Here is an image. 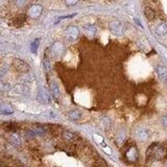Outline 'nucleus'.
Instances as JSON below:
<instances>
[{
	"label": "nucleus",
	"mask_w": 167,
	"mask_h": 167,
	"mask_svg": "<svg viewBox=\"0 0 167 167\" xmlns=\"http://www.w3.org/2000/svg\"><path fill=\"white\" fill-rule=\"evenodd\" d=\"M76 16V14H71V15H67V16H61V17H58L56 20L55 21V24H58L60 23L61 21L63 20H66V19H70V18H73V17Z\"/></svg>",
	"instance_id": "nucleus-21"
},
{
	"label": "nucleus",
	"mask_w": 167,
	"mask_h": 167,
	"mask_svg": "<svg viewBox=\"0 0 167 167\" xmlns=\"http://www.w3.org/2000/svg\"><path fill=\"white\" fill-rule=\"evenodd\" d=\"M13 91L16 94H28L29 88L25 84H18L13 88Z\"/></svg>",
	"instance_id": "nucleus-10"
},
{
	"label": "nucleus",
	"mask_w": 167,
	"mask_h": 167,
	"mask_svg": "<svg viewBox=\"0 0 167 167\" xmlns=\"http://www.w3.org/2000/svg\"><path fill=\"white\" fill-rule=\"evenodd\" d=\"M156 72L161 80H166L167 78V67H165V66L158 65L156 68Z\"/></svg>",
	"instance_id": "nucleus-14"
},
{
	"label": "nucleus",
	"mask_w": 167,
	"mask_h": 167,
	"mask_svg": "<svg viewBox=\"0 0 167 167\" xmlns=\"http://www.w3.org/2000/svg\"><path fill=\"white\" fill-rule=\"evenodd\" d=\"M83 114L80 111H78V110H71V111L68 112L67 114V117L68 119L72 120V121H77V120H80L82 118Z\"/></svg>",
	"instance_id": "nucleus-12"
},
{
	"label": "nucleus",
	"mask_w": 167,
	"mask_h": 167,
	"mask_svg": "<svg viewBox=\"0 0 167 167\" xmlns=\"http://www.w3.org/2000/svg\"><path fill=\"white\" fill-rule=\"evenodd\" d=\"M138 149H137L136 146H131L129 149H126L125 151V158L127 159L130 162H136L138 160Z\"/></svg>",
	"instance_id": "nucleus-6"
},
{
	"label": "nucleus",
	"mask_w": 167,
	"mask_h": 167,
	"mask_svg": "<svg viewBox=\"0 0 167 167\" xmlns=\"http://www.w3.org/2000/svg\"><path fill=\"white\" fill-rule=\"evenodd\" d=\"M166 157H167V149L158 143L151 144V145L148 147V149H147V153H146L147 160L157 159V160L161 161V160H164Z\"/></svg>",
	"instance_id": "nucleus-1"
},
{
	"label": "nucleus",
	"mask_w": 167,
	"mask_h": 167,
	"mask_svg": "<svg viewBox=\"0 0 167 167\" xmlns=\"http://www.w3.org/2000/svg\"><path fill=\"white\" fill-rule=\"evenodd\" d=\"M85 29L89 34H91V35H95V34H96V31H97V28L95 27L94 25H92V24H88V25H86Z\"/></svg>",
	"instance_id": "nucleus-22"
},
{
	"label": "nucleus",
	"mask_w": 167,
	"mask_h": 167,
	"mask_svg": "<svg viewBox=\"0 0 167 167\" xmlns=\"http://www.w3.org/2000/svg\"><path fill=\"white\" fill-rule=\"evenodd\" d=\"M50 91H51V94H52V96L55 99L58 100L59 98L61 96V92H60V89H59V86L58 84L55 82H52L50 85Z\"/></svg>",
	"instance_id": "nucleus-15"
},
{
	"label": "nucleus",
	"mask_w": 167,
	"mask_h": 167,
	"mask_svg": "<svg viewBox=\"0 0 167 167\" xmlns=\"http://www.w3.org/2000/svg\"><path fill=\"white\" fill-rule=\"evenodd\" d=\"M63 138L67 142H74L78 137L76 136V134H74V133L65 131V132H63Z\"/></svg>",
	"instance_id": "nucleus-17"
},
{
	"label": "nucleus",
	"mask_w": 167,
	"mask_h": 167,
	"mask_svg": "<svg viewBox=\"0 0 167 167\" xmlns=\"http://www.w3.org/2000/svg\"><path fill=\"white\" fill-rule=\"evenodd\" d=\"M78 35H80V30L76 26H69L67 29H66V38H67L68 41L73 42L77 39Z\"/></svg>",
	"instance_id": "nucleus-5"
},
{
	"label": "nucleus",
	"mask_w": 167,
	"mask_h": 167,
	"mask_svg": "<svg viewBox=\"0 0 167 167\" xmlns=\"http://www.w3.org/2000/svg\"><path fill=\"white\" fill-rule=\"evenodd\" d=\"M144 15H145L146 19L148 21H154L155 19H156V13H155V11L153 9H151V7H145V9H144Z\"/></svg>",
	"instance_id": "nucleus-18"
},
{
	"label": "nucleus",
	"mask_w": 167,
	"mask_h": 167,
	"mask_svg": "<svg viewBox=\"0 0 167 167\" xmlns=\"http://www.w3.org/2000/svg\"><path fill=\"white\" fill-rule=\"evenodd\" d=\"M12 65H13L14 69L17 70L18 72H21V73H26L29 71V65L25 61L21 60V59H14L13 62H12Z\"/></svg>",
	"instance_id": "nucleus-2"
},
{
	"label": "nucleus",
	"mask_w": 167,
	"mask_h": 167,
	"mask_svg": "<svg viewBox=\"0 0 167 167\" xmlns=\"http://www.w3.org/2000/svg\"><path fill=\"white\" fill-rule=\"evenodd\" d=\"M166 83H167V78H166Z\"/></svg>",
	"instance_id": "nucleus-27"
},
{
	"label": "nucleus",
	"mask_w": 167,
	"mask_h": 167,
	"mask_svg": "<svg viewBox=\"0 0 167 167\" xmlns=\"http://www.w3.org/2000/svg\"><path fill=\"white\" fill-rule=\"evenodd\" d=\"M78 3V0H65V4L67 6H74Z\"/></svg>",
	"instance_id": "nucleus-24"
},
{
	"label": "nucleus",
	"mask_w": 167,
	"mask_h": 167,
	"mask_svg": "<svg viewBox=\"0 0 167 167\" xmlns=\"http://www.w3.org/2000/svg\"><path fill=\"white\" fill-rule=\"evenodd\" d=\"M156 34L160 37L165 36L167 34V23H165V22H161V23H159L156 27Z\"/></svg>",
	"instance_id": "nucleus-13"
},
{
	"label": "nucleus",
	"mask_w": 167,
	"mask_h": 167,
	"mask_svg": "<svg viewBox=\"0 0 167 167\" xmlns=\"http://www.w3.org/2000/svg\"><path fill=\"white\" fill-rule=\"evenodd\" d=\"M43 66H44V69H45L46 72H48L49 70H50V61H49L47 55L45 53V55H44V60H43Z\"/></svg>",
	"instance_id": "nucleus-20"
},
{
	"label": "nucleus",
	"mask_w": 167,
	"mask_h": 167,
	"mask_svg": "<svg viewBox=\"0 0 167 167\" xmlns=\"http://www.w3.org/2000/svg\"><path fill=\"white\" fill-rule=\"evenodd\" d=\"M43 13V7L40 4H34L28 9V16L33 19H38Z\"/></svg>",
	"instance_id": "nucleus-4"
},
{
	"label": "nucleus",
	"mask_w": 167,
	"mask_h": 167,
	"mask_svg": "<svg viewBox=\"0 0 167 167\" xmlns=\"http://www.w3.org/2000/svg\"><path fill=\"white\" fill-rule=\"evenodd\" d=\"M135 136H136V138L139 141H146L149 138V132L146 129H144V127H140V129L135 132Z\"/></svg>",
	"instance_id": "nucleus-7"
},
{
	"label": "nucleus",
	"mask_w": 167,
	"mask_h": 167,
	"mask_svg": "<svg viewBox=\"0 0 167 167\" xmlns=\"http://www.w3.org/2000/svg\"><path fill=\"white\" fill-rule=\"evenodd\" d=\"M99 145L102 147V149L105 151V153H107L108 155H112V149H111V147L108 145L107 143H104V142H102V143H100Z\"/></svg>",
	"instance_id": "nucleus-23"
},
{
	"label": "nucleus",
	"mask_w": 167,
	"mask_h": 167,
	"mask_svg": "<svg viewBox=\"0 0 167 167\" xmlns=\"http://www.w3.org/2000/svg\"><path fill=\"white\" fill-rule=\"evenodd\" d=\"M38 100L42 104L46 105L49 104V100H50V96H49V92L47 91L46 88H42L38 94Z\"/></svg>",
	"instance_id": "nucleus-8"
},
{
	"label": "nucleus",
	"mask_w": 167,
	"mask_h": 167,
	"mask_svg": "<svg viewBox=\"0 0 167 167\" xmlns=\"http://www.w3.org/2000/svg\"><path fill=\"white\" fill-rule=\"evenodd\" d=\"M110 30L112 31L114 35L121 36L124 33V25L121 21L119 20H113L110 23Z\"/></svg>",
	"instance_id": "nucleus-3"
},
{
	"label": "nucleus",
	"mask_w": 167,
	"mask_h": 167,
	"mask_svg": "<svg viewBox=\"0 0 167 167\" xmlns=\"http://www.w3.org/2000/svg\"><path fill=\"white\" fill-rule=\"evenodd\" d=\"M162 124H163V126L164 127H166L167 129V115H165V116H163L162 117Z\"/></svg>",
	"instance_id": "nucleus-26"
},
{
	"label": "nucleus",
	"mask_w": 167,
	"mask_h": 167,
	"mask_svg": "<svg viewBox=\"0 0 167 167\" xmlns=\"http://www.w3.org/2000/svg\"><path fill=\"white\" fill-rule=\"evenodd\" d=\"M14 107L11 105H0V113L2 115H12L14 113Z\"/></svg>",
	"instance_id": "nucleus-16"
},
{
	"label": "nucleus",
	"mask_w": 167,
	"mask_h": 167,
	"mask_svg": "<svg viewBox=\"0 0 167 167\" xmlns=\"http://www.w3.org/2000/svg\"><path fill=\"white\" fill-rule=\"evenodd\" d=\"M40 38H36L35 40L31 42L30 44V50L33 53H37V51H38L39 49V46H40Z\"/></svg>",
	"instance_id": "nucleus-19"
},
{
	"label": "nucleus",
	"mask_w": 167,
	"mask_h": 167,
	"mask_svg": "<svg viewBox=\"0 0 167 167\" xmlns=\"http://www.w3.org/2000/svg\"><path fill=\"white\" fill-rule=\"evenodd\" d=\"M7 139H9V142L12 144V145H14L16 147H19L21 145V139L16 133H12V134H9V136Z\"/></svg>",
	"instance_id": "nucleus-11"
},
{
	"label": "nucleus",
	"mask_w": 167,
	"mask_h": 167,
	"mask_svg": "<svg viewBox=\"0 0 167 167\" xmlns=\"http://www.w3.org/2000/svg\"><path fill=\"white\" fill-rule=\"evenodd\" d=\"M51 50H52V55L55 56H61L64 52V45L61 42H55L52 45Z\"/></svg>",
	"instance_id": "nucleus-9"
},
{
	"label": "nucleus",
	"mask_w": 167,
	"mask_h": 167,
	"mask_svg": "<svg viewBox=\"0 0 167 167\" xmlns=\"http://www.w3.org/2000/svg\"><path fill=\"white\" fill-rule=\"evenodd\" d=\"M27 2V0H16V4L18 5L19 7H22L24 6Z\"/></svg>",
	"instance_id": "nucleus-25"
}]
</instances>
